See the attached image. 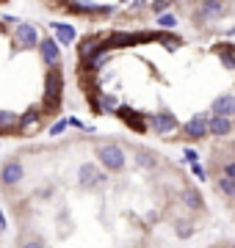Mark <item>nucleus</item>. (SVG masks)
<instances>
[{
	"label": "nucleus",
	"mask_w": 235,
	"mask_h": 248,
	"mask_svg": "<svg viewBox=\"0 0 235 248\" xmlns=\"http://www.w3.org/2000/svg\"><path fill=\"white\" fill-rule=\"evenodd\" d=\"M61 97H64V75L61 66L47 69L45 75V99H42V113L45 116H55L61 108Z\"/></svg>",
	"instance_id": "obj_1"
},
{
	"label": "nucleus",
	"mask_w": 235,
	"mask_h": 248,
	"mask_svg": "<svg viewBox=\"0 0 235 248\" xmlns=\"http://www.w3.org/2000/svg\"><path fill=\"white\" fill-rule=\"evenodd\" d=\"M97 160H100V166L105 171H111V174H119V171L127 169V155L119 143H100Z\"/></svg>",
	"instance_id": "obj_2"
},
{
	"label": "nucleus",
	"mask_w": 235,
	"mask_h": 248,
	"mask_svg": "<svg viewBox=\"0 0 235 248\" xmlns=\"http://www.w3.org/2000/svg\"><path fill=\"white\" fill-rule=\"evenodd\" d=\"M78 182L81 187H91V190H102L108 185V171H100L94 163H83L78 169Z\"/></svg>",
	"instance_id": "obj_3"
},
{
	"label": "nucleus",
	"mask_w": 235,
	"mask_h": 248,
	"mask_svg": "<svg viewBox=\"0 0 235 248\" xmlns=\"http://www.w3.org/2000/svg\"><path fill=\"white\" fill-rule=\"evenodd\" d=\"M224 11H227L224 0H202V3H199V9L194 11V22H197V25L216 22V19L224 17Z\"/></svg>",
	"instance_id": "obj_4"
},
{
	"label": "nucleus",
	"mask_w": 235,
	"mask_h": 248,
	"mask_svg": "<svg viewBox=\"0 0 235 248\" xmlns=\"http://www.w3.org/2000/svg\"><path fill=\"white\" fill-rule=\"evenodd\" d=\"M147 124H150V130H155L158 135H169V133H177V130H180V122H177V116H174L172 110H161V113L147 116Z\"/></svg>",
	"instance_id": "obj_5"
},
{
	"label": "nucleus",
	"mask_w": 235,
	"mask_h": 248,
	"mask_svg": "<svg viewBox=\"0 0 235 248\" xmlns=\"http://www.w3.org/2000/svg\"><path fill=\"white\" fill-rule=\"evenodd\" d=\"M22 179H25V166H22L19 160H6V163L0 166V185L6 187V190L17 187Z\"/></svg>",
	"instance_id": "obj_6"
},
{
	"label": "nucleus",
	"mask_w": 235,
	"mask_h": 248,
	"mask_svg": "<svg viewBox=\"0 0 235 248\" xmlns=\"http://www.w3.org/2000/svg\"><path fill=\"white\" fill-rule=\"evenodd\" d=\"M180 133H183V141H202V138H208V116L205 113L191 116L188 122L180 127Z\"/></svg>",
	"instance_id": "obj_7"
},
{
	"label": "nucleus",
	"mask_w": 235,
	"mask_h": 248,
	"mask_svg": "<svg viewBox=\"0 0 235 248\" xmlns=\"http://www.w3.org/2000/svg\"><path fill=\"white\" fill-rule=\"evenodd\" d=\"M45 124V113H42V105L28 108L25 113L19 116V135H34L39 133V127Z\"/></svg>",
	"instance_id": "obj_8"
},
{
	"label": "nucleus",
	"mask_w": 235,
	"mask_h": 248,
	"mask_svg": "<svg viewBox=\"0 0 235 248\" xmlns=\"http://www.w3.org/2000/svg\"><path fill=\"white\" fill-rule=\"evenodd\" d=\"M39 53H42V61H45L47 69H53V66H61V45L45 36V39H39Z\"/></svg>",
	"instance_id": "obj_9"
},
{
	"label": "nucleus",
	"mask_w": 235,
	"mask_h": 248,
	"mask_svg": "<svg viewBox=\"0 0 235 248\" xmlns=\"http://www.w3.org/2000/svg\"><path fill=\"white\" fill-rule=\"evenodd\" d=\"M233 130H235L233 119H227V116H208V135H210V138L224 141V138L233 135Z\"/></svg>",
	"instance_id": "obj_10"
},
{
	"label": "nucleus",
	"mask_w": 235,
	"mask_h": 248,
	"mask_svg": "<svg viewBox=\"0 0 235 248\" xmlns=\"http://www.w3.org/2000/svg\"><path fill=\"white\" fill-rule=\"evenodd\" d=\"M180 204L188 210V215H194V213H205V199H202V193H199V187H194V185H188V187H183L180 190Z\"/></svg>",
	"instance_id": "obj_11"
},
{
	"label": "nucleus",
	"mask_w": 235,
	"mask_h": 248,
	"mask_svg": "<svg viewBox=\"0 0 235 248\" xmlns=\"http://www.w3.org/2000/svg\"><path fill=\"white\" fill-rule=\"evenodd\" d=\"M119 119L130 127V130H136L138 135H144L147 130H150V124H147V116L144 113H138V110H130V108H119L117 110Z\"/></svg>",
	"instance_id": "obj_12"
},
{
	"label": "nucleus",
	"mask_w": 235,
	"mask_h": 248,
	"mask_svg": "<svg viewBox=\"0 0 235 248\" xmlns=\"http://www.w3.org/2000/svg\"><path fill=\"white\" fill-rule=\"evenodd\" d=\"M14 39H17V45H22V50H31V47H39V33L34 25H25V22H19L14 28Z\"/></svg>",
	"instance_id": "obj_13"
},
{
	"label": "nucleus",
	"mask_w": 235,
	"mask_h": 248,
	"mask_svg": "<svg viewBox=\"0 0 235 248\" xmlns=\"http://www.w3.org/2000/svg\"><path fill=\"white\" fill-rule=\"evenodd\" d=\"M133 160H136V166L141 171H155L161 166V157H158L152 149H144V146H138V149L133 152Z\"/></svg>",
	"instance_id": "obj_14"
},
{
	"label": "nucleus",
	"mask_w": 235,
	"mask_h": 248,
	"mask_svg": "<svg viewBox=\"0 0 235 248\" xmlns=\"http://www.w3.org/2000/svg\"><path fill=\"white\" fill-rule=\"evenodd\" d=\"M210 110L213 116H227V119H233L235 116V94H221L210 102Z\"/></svg>",
	"instance_id": "obj_15"
},
{
	"label": "nucleus",
	"mask_w": 235,
	"mask_h": 248,
	"mask_svg": "<svg viewBox=\"0 0 235 248\" xmlns=\"http://www.w3.org/2000/svg\"><path fill=\"white\" fill-rule=\"evenodd\" d=\"M102 39H105V36H100V33H86L83 36L81 42H78V55H81V61H86V58L102 45Z\"/></svg>",
	"instance_id": "obj_16"
},
{
	"label": "nucleus",
	"mask_w": 235,
	"mask_h": 248,
	"mask_svg": "<svg viewBox=\"0 0 235 248\" xmlns=\"http://www.w3.org/2000/svg\"><path fill=\"white\" fill-rule=\"evenodd\" d=\"M19 133V116L11 110H0V135H14Z\"/></svg>",
	"instance_id": "obj_17"
},
{
	"label": "nucleus",
	"mask_w": 235,
	"mask_h": 248,
	"mask_svg": "<svg viewBox=\"0 0 235 248\" xmlns=\"http://www.w3.org/2000/svg\"><path fill=\"white\" fill-rule=\"evenodd\" d=\"M50 28L55 31V42H58V45H72L75 39H78L75 28H72V25H67V22H53Z\"/></svg>",
	"instance_id": "obj_18"
},
{
	"label": "nucleus",
	"mask_w": 235,
	"mask_h": 248,
	"mask_svg": "<svg viewBox=\"0 0 235 248\" xmlns=\"http://www.w3.org/2000/svg\"><path fill=\"white\" fill-rule=\"evenodd\" d=\"M108 42L114 50H119V47H136L138 45V33H125V31H117V33L108 36Z\"/></svg>",
	"instance_id": "obj_19"
},
{
	"label": "nucleus",
	"mask_w": 235,
	"mask_h": 248,
	"mask_svg": "<svg viewBox=\"0 0 235 248\" xmlns=\"http://www.w3.org/2000/svg\"><path fill=\"white\" fill-rule=\"evenodd\" d=\"M194 232H197V226H194V221H191V215L188 218H174V234H177L180 240H188Z\"/></svg>",
	"instance_id": "obj_20"
},
{
	"label": "nucleus",
	"mask_w": 235,
	"mask_h": 248,
	"mask_svg": "<svg viewBox=\"0 0 235 248\" xmlns=\"http://www.w3.org/2000/svg\"><path fill=\"white\" fill-rule=\"evenodd\" d=\"M97 108L100 113H114V110H119V99L114 94H108V91H102L97 97Z\"/></svg>",
	"instance_id": "obj_21"
},
{
	"label": "nucleus",
	"mask_w": 235,
	"mask_h": 248,
	"mask_svg": "<svg viewBox=\"0 0 235 248\" xmlns=\"http://www.w3.org/2000/svg\"><path fill=\"white\" fill-rule=\"evenodd\" d=\"M158 42H161L166 50H174V47L183 45V39H180V36H174V33H158Z\"/></svg>",
	"instance_id": "obj_22"
},
{
	"label": "nucleus",
	"mask_w": 235,
	"mask_h": 248,
	"mask_svg": "<svg viewBox=\"0 0 235 248\" xmlns=\"http://www.w3.org/2000/svg\"><path fill=\"white\" fill-rule=\"evenodd\" d=\"M169 6H172V0H152V6H150V9H152V14H158V17H161V14H166V9H169Z\"/></svg>",
	"instance_id": "obj_23"
},
{
	"label": "nucleus",
	"mask_w": 235,
	"mask_h": 248,
	"mask_svg": "<svg viewBox=\"0 0 235 248\" xmlns=\"http://www.w3.org/2000/svg\"><path fill=\"white\" fill-rule=\"evenodd\" d=\"M191 174H194L199 182H205V179H208V169H205L202 163H191Z\"/></svg>",
	"instance_id": "obj_24"
},
{
	"label": "nucleus",
	"mask_w": 235,
	"mask_h": 248,
	"mask_svg": "<svg viewBox=\"0 0 235 248\" xmlns=\"http://www.w3.org/2000/svg\"><path fill=\"white\" fill-rule=\"evenodd\" d=\"M158 25L172 28V25H177V17H174V14H161V17H158Z\"/></svg>",
	"instance_id": "obj_25"
},
{
	"label": "nucleus",
	"mask_w": 235,
	"mask_h": 248,
	"mask_svg": "<svg viewBox=\"0 0 235 248\" xmlns=\"http://www.w3.org/2000/svg\"><path fill=\"white\" fill-rule=\"evenodd\" d=\"M67 124H69L67 119H58V122H55L53 127H50V135H61L64 130H67Z\"/></svg>",
	"instance_id": "obj_26"
},
{
	"label": "nucleus",
	"mask_w": 235,
	"mask_h": 248,
	"mask_svg": "<svg viewBox=\"0 0 235 248\" xmlns=\"http://www.w3.org/2000/svg\"><path fill=\"white\" fill-rule=\"evenodd\" d=\"M19 248H47V246L42 243V240H22V243H19Z\"/></svg>",
	"instance_id": "obj_27"
},
{
	"label": "nucleus",
	"mask_w": 235,
	"mask_h": 248,
	"mask_svg": "<svg viewBox=\"0 0 235 248\" xmlns=\"http://www.w3.org/2000/svg\"><path fill=\"white\" fill-rule=\"evenodd\" d=\"M197 160H199L197 152H194V149H185V163H197Z\"/></svg>",
	"instance_id": "obj_28"
},
{
	"label": "nucleus",
	"mask_w": 235,
	"mask_h": 248,
	"mask_svg": "<svg viewBox=\"0 0 235 248\" xmlns=\"http://www.w3.org/2000/svg\"><path fill=\"white\" fill-rule=\"evenodd\" d=\"M3 31H6V28H3V22H0V33H3Z\"/></svg>",
	"instance_id": "obj_29"
},
{
	"label": "nucleus",
	"mask_w": 235,
	"mask_h": 248,
	"mask_svg": "<svg viewBox=\"0 0 235 248\" xmlns=\"http://www.w3.org/2000/svg\"><path fill=\"white\" fill-rule=\"evenodd\" d=\"M0 237H3V226H0Z\"/></svg>",
	"instance_id": "obj_30"
},
{
	"label": "nucleus",
	"mask_w": 235,
	"mask_h": 248,
	"mask_svg": "<svg viewBox=\"0 0 235 248\" xmlns=\"http://www.w3.org/2000/svg\"><path fill=\"white\" fill-rule=\"evenodd\" d=\"M172 3H174V0H172Z\"/></svg>",
	"instance_id": "obj_31"
}]
</instances>
